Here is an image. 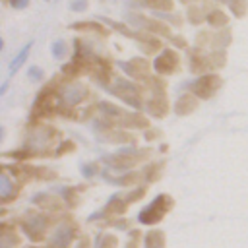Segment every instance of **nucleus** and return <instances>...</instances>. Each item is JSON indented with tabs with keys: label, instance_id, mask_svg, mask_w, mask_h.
Listing matches in <instances>:
<instances>
[{
	"label": "nucleus",
	"instance_id": "obj_4",
	"mask_svg": "<svg viewBox=\"0 0 248 248\" xmlns=\"http://www.w3.org/2000/svg\"><path fill=\"white\" fill-rule=\"evenodd\" d=\"M12 4H14L16 8H25V6H27V0H12Z\"/></svg>",
	"mask_w": 248,
	"mask_h": 248
},
{
	"label": "nucleus",
	"instance_id": "obj_1",
	"mask_svg": "<svg viewBox=\"0 0 248 248\" xmlns=\"http://www.w3.org/2000/svg\"><path fill=\"white\" fill-rule=\"evenodd\" d=\"M29 50H31V43H29V45H25V46H23V50L14 58V62L10 64V74H14V72L23 64V60H25V58H27V54H29Z\"/></svg>",
	"mask_w": 248,
	"mask_h": 248
},
{
	"label": "nucleus",
	"instance_id": "obj_2",
	"mask_svg": "<svg viewBox=\"0 0 248 248\" xmlns=\"http://www.w3.org/2000/svg\"><path fill=\"white\" fill-rule=\"evenodd\" d=\"M10 190H12V184H10L8 176H6V174H2V190H0L2 198H8V196H10Z\"/></svg>",
	"mask_w": 248,
	"mask_h": 248
},
{
	"label": "nucleus",
	"instance_id": "obj_3",
	"mask_svg": "<svg viewBox=\"0 0 248 248\" xmlns=\"http://www.w3.org/2000/svg\"><path fill=\"white\" fill-rule=\"evenodd\" d=\"M52 54L56 56V58H60L62 54H64V43H54V48H52Z\"/></svg>",
	"mask_w": 248,
	"mask_h": 248
}]
</instances>
